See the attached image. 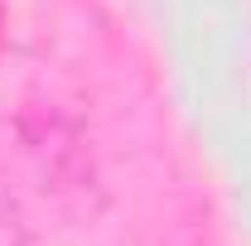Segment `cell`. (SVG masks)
<instances>
[{"instance_id": "cell-1", "label": "cell", "mask_w": 251, "mask_h": 246, "mask_svg": "<svg viewBox=\"0 0 251 246\" xmlns=\"http://www.w3.org/2000/svg\"><path fill=\"white\" fill-rule=\"evenodd\" d=\"M97 203L87 121L53 63L0 49V227L53 232Z\"/></svg>"}]
</instances>
